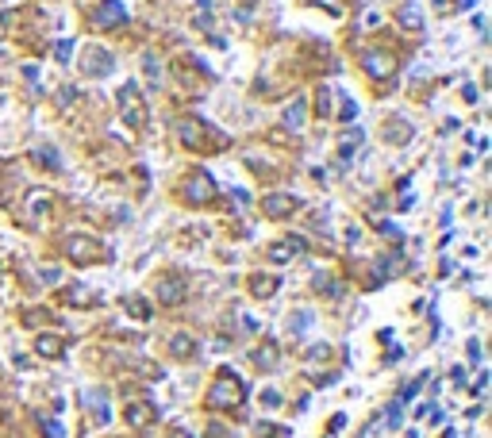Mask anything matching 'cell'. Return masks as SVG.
Segmentation results:
<instances>
[{
    "label": "cell",
    "mask_w": 492,
    "mask_h": 438,
    "mask_svg": "<svg viewBox=\"0 0 492 438\" xmlns=\"http://www.w3.org/2000/svg\"><path fill=\"white\" fill-rule=\"evenodd\" d=\"M177 139H181V146L192 150V154H219V150L231 146V139H227L223 131H216V127H208L201 116L177 119Z\"/></svg>",
    "instance_id": "6da1fadb"
},
{
    "label": "cell",
    "mask_w": 492,
    "mask_h": 438,
    "mask_svg": "<svg viewBox=\"0 0 492 438\" xmlns=\"http://www.w3.org/2000/svg\"><path fill=\"white\" fill-rule=\"evenodd\" d=\"M354 116H358V104H354L350 96H342V112H339V119H342V124H350Z\"/></svg>",
    "instance_id": "484cf974"
},
{
    "label": "cell",
    "mask_w": 492,
    "mask_h": 438,
    "mask_svg": "<svg viewBox=\"0 0 492 438\" xmlns=\"http://www.w3.org/2000/svg\"><path fill=\"white\" fill-rule=\"evenodd\" d=\"M358 142H362V131H346V135H342V142H339V158H342V162H350V158H354Z\"/></svg>",
    "instance_id": "7402d4cb"
},
{
    "label": "cell",
    "mask_w": 492,
    "mask_h": 438,
    "mask_svg": "<svg viewBox=\"0 0 492 438\" xmlns=\"http://www.w3.org/2000/svg\"><path fill=\"white\" fill-rule=\"evenodd\" d=\"M277 357H281L277 354V342H262V346L254 350V365H258V369H273Z\"/></svg>",
    "instance_id": "ffe728a7"
},
{
    "label": "cell",
    "mask_w": 492,
    "mask_h": 438,
    "mask_svg": "<svg viewBox=\"0 0 492 438\" xmlns=\"http://www.w3.org/2000/svg\"><path fill=\"white\" fill-rule=\"evenodd\" d=\"M216 196H219V185H216V177H208L204 169H196V174L185 177V185H181V200H185V204L204 208V204H212Z\"/></svg>",
    "instance_id": "5b68a950"
},
{
    "label": "cell",
    "mask_w": 492,
    "mask_h": 438,
    "mask_svg": "<svg viewBox=\"0 0 492 438\" xmlns=\"http://www.w3.org/2000/svg\"><path fill=\"white\" fill-rule=\"evenodd\" d=\"M308 357H312V362H323V357H331V350H327V346H312Z\"/></svg>",
    "instance_id": "f546056e"
},
{
    "label": "cell",
    "mask_w": 492,
    "mask_h": 438,
    "mask_svg": "<svg viewBox=\"0 0 492 438\" xmlns=\"http://www.w3.org/2000/svg\"><path fill=\"white\" fill-rule=\"evenodd\" d=\"M396 24H400L404 31H419V27H423V12H419L416 4H400V8H396Z\"/></svg>",
    "instance_id": "2e32d148"
},
{
    "label": "cell",
    "mask_w": 492,
    "mask_h": 438,
    "mask_svg": "<svg viewBox=\"0 0 492 438\" xmlns=\"http://www.w3.org/2000/svg\"><path fill=\"white\" fill-rule=\"evenodd\" d=\"M54 208V196L46 189H35L31 196H27V219L31 224H39V219H46V212Z\"/></svg>",
    "instance_id": "4fadbf2b"
},
{
    "label": "cell",
    "mask_w": 492,
    "mask_h": 438,
    "mask_svg": "<svg viewBox=\"0 0 492 438\" xmlns=\"http://www.w3.org/2000/svg\"><path fill=\"white\" fill-rule=\"evenodd\" d=\"M242 4H258V0H242Z\"/></svg>",
    "instance_id": "d6a6232c"
},
{
    "label": "cell",
    "mask_w": 492,
    "mask_h": 438,
    "mask_svg": "<svg viewBox=\"0 0 492 438\" xmlns=\"http://www.w3.org/2000/svg\"><path fill=\"white\" fill-rule=\"evenodd\" d=\"M262 212H266L269 219H289V215L300 212V200L289 196V192H269V196L262 200Z\"/></svg>",
    "instance_id": "9c48e42d"
},
{
    "label": "cell",
    "mask_w": 492,
    "mask_h": 438,
    "mask_svg": "<svg viewBox=\"0 0 492 438\" xmlns=\"http://www.w3.org/2000/svg\"><path fill=\"white\" fill-rule=\"evenodd\" d=\"M362 66H366V74L373 77V81H389L392 74H396V54L392 50H366V58H362Z\"/></svg>",
    "instance_id": "52a82bcc"
},
{
    "label": "cell",
    "mask_w": 492,
    "mask_h": 438,
    "mask_svg": "<svg viewBox=\"0 0 492 438\" xmlns=\"http://www.w3.org/2000/svg\"><path fill=\"white\" fill-rule=\"evenodd\" d=\"M262 404H266V407H277V404H281V396H277V392L269 389V392H262Z\"/></svg>",
    "instance_id": "4dcf8cb0"
},
{
    "label": "cell",
    "mask_w": 492,
    "mask_h": 438,
    "mask_svg": "<svg viewBox=\"0 0 492 438\" xmlns=\"http://www.w3.org/2000/svg\"><path fill=\"white\" fill-rule=\"evenodd\" d=\"M124 19H127V8L119 0H101V4L92 8L89 24L96 27V31H112V27H124Z\"/></svg>",
    "instance_id": "8992f818"
},
{
    "label": "cell",
    "mask_w": 492,
    "mask_h": 438,
    "mask_svg": "<svg viewBox=\"0 0 492 438\" xmlns=\"http://www.w3.org/2000/svg\"><path fill=\"white\" fill-rule=\"evenodd\" d=\"M112 69H116V62H112V54L104 47H89L81 58V74L85 77H108Z\"/></svg>",
    "instance_id": "ba28073f"
},
{
    "label": "cell",
    "mask_w": 492,
    "mask_h": 438,
    "mask_svg": "<svg viewBox=\"0 0 492 438\" xmlns=\"http://www.w3.org/2000/svg\"><path fill=\"white\" fill-rule=\"evenodd\" d=\"M119 116L127 119V127H135V131H142L146 127V119H151V108H146V96H142V89L135 81H127L124 89H119Z\"/></svg>",
    "instance_id": "3957f363"
},
{
    "label": "cell",
    "mask_w": 492,
    "mask_h": 438,
    "mask_svg": "<svg viewBox=\"0 0 492 438\" xmlns=\"http://www.w3.org/2000/svg\"><path fill=\"white\" fill-rule=\"evenodd\" d=\"M246 285H251V296L254 300H269L277 289H281V277H277V273H254Z\"/></svg>",
    "instance_id": "8fae6325"
},
{
    "label": "cell",
    "mask_w": 492,
    "mask_h": 438,
    "mask_svg": "<svg viewBox=\"0 0 492 438\" xmlns=\"http://www.w3.org/2000/svg\"><path fill=\"white\" fill-rule=\"evenodd\" d=\"M169 350H173V357H192L196 354V339H192V335H173Z\"/></svg>",
    "instance_id": "44dd1931"
},
{
    "label": "cell",
    "mask_w": 492,
    "mask_h": 438,
    "mask_svg": "<svg viewBox=\"0 0 492 438\" xmlns=\"http://www.w3.org/2000/svg\"><path fill=\"white\" fill-rule=\"evenodd\" d=\"M69 54H74V42H69V39H62L58 47H54V58H58L62 66H66V62H69Z\"/></svg>",
    "instance_id": "83f0119b"
},
{
    "label": "cell",
    "mask_w": 492,
    "mask_h": 438,
    "mask_svg": "<svg viewBox=\"0 0 492 438\" xmlns=\"http://www.w3.org/2000/svg\"><path fill=\"white\" fill-rule=\"evenodd\" d=\"M242 396H246V385L231 369H219V377L212 380V389H208V404L219 407V412H235L242 404Z\"/></svg>",
    "instance_id": "7a4b0ae2"
},
{
    "label": "cell",
    "mask_w": 492,
    "mask_h": 438,
    "mask_svg": "<svg viewBox=\"0 0 492 438\" xmlns=\"http://www.w3.org/2000/svg\"><path fill=\"white\" fill-rule=\"evenodd\" d=\"M142 66H146V77H154V81H158L162 66H158V58H154V54H151V58H146V62H142Z\"/></svg>",
    "instance_id": "f1b7e54d"
},
{
    "label": "cell",
    "mask_w": 492,
    "mask_h": 438,
    "mask_svg": "<svg viewBox=\"0 0 492 438\" xmlns=\"http://www.w3.org/2000/svg\"><path fill=\"white\" fill-rule=\"evenodd\" d=\"M304 250V239H296V235H289V239H277L273 246H269V258H273L277 265H285V262H292V258Z\"/></svg>",
    "instance_id": "7c38bea8"
},
{
    "label": "cell",
    "mask_w": 492,
    "mask_h": 438,
    "mask_svg": "<svg viewBox=\"0 0 492 438\" xmlns=\"http://www.w3.org/2000/svg\"><path fill=\"white\" fill-rule=\"evenodd\" d=\"M42 430H46V438H66V430H62V423H54V419H46V415H42Z\"/></svg>",
    "instance_id": "4316f807"
},
{
    "label": "cell",
    "mask_w": 492,
    "mask_h": 438,
    "mask_svg": "<svg viewBox=\"0 0 492 438\" xmlns=\"http://www.w3.org/2000/svg\"><path fill=\"white\" fill-rule=\"evenodd\" d=\"M384 139L389 142H408L412 139V124H396V119H392V124L384 127Z\"/></svg>",
    "instance_id": "cb8c5ba5"
},
{
    "label": "cell",
    "mask_w": 492,
    "mask_h": 438,
    "mask_svg": "<svg viewBox=\"0 0 492 438\" xmlns=\"http://www.w3.org/2000/svg\"><path fill=\"white\" fill-rule=\"evenodd\" d=\"M62 254L74 265H89V262H104V258H108V246H101V239H92V235H69V239L62 242Z\"/></svg>",
    "instance_id": "277c9868"
},
{
    "label": "cell",
    "mask_w": 492,
    "mask_h": 438,
    "mask_svg": "<svg viewBox=\"0 0 492 438\" xmlns=\"http://www.w3.org/2000/svg\"><path fill=\"white\" fill-rule=\"evenodd\" d=\"M461 96H466L469 104H473V100H477V89H473V85H461Z\"/></svg>",
    "instance_id": "1f68e13d"
},
{
    "label": "cell",
    "mask_w": 492,
    "mask_h": 438,
    "mask_svg": "<svg viewBox=\"0 0 492 438\" xmlns=\"http://www.w3.org/2000/svg\"><path fill=\"white\" fill-rule=\"evenodd\" d=\"M92 289H85V285H69V289H62V304L69 308H92Z\"/></svg>",
    "instance_id": "9a60e30c"
},
{
    "label": "cell",
    "mask_w": 492,
    "mask_h": 438,
    "mask_svg": "<svg viewBox=\"0 0 492 438\" xmlns=\"http://www.w3.org/2000/svg\"><path fill=\"white\" fill-rule=\"evenodd\" d=\"M154 415H158V412H154L151 404H131V407H127V423H131V427H151Z\"/></svg>",
    "instance_id": "d6986e66"
},
{
    "label": "cell",
    "mask_w": 492,
    "mask_h": 438,
    "mask_svg": "<svg viewBox=\"0 0 492 438\" xmlns=\"http://www.w3.org/2000/svg\"><path fill=\"white\" fill-rule=\"evenodd\" d=\"M316 116L331 119V89H327V85H319V89H316Z\"/></svg>",
    "instance_id": "603a6c76"
},
{
    "label": "cell",
    "mask_w": 492,
    "mask_h": 438,
    "mask_svg": "<svg viewBox=\"0 0 492 438\" xmlns=\"http://www.w3.org/2000/svg\"><path fill=\"white\" fill-rule=\"evenodd\" d=\"M31 162H35V166H42V169H62V154L54 146H35Z\"/></svg>",
    "instance_id": "e0dca14e"
},
{
    "label": "cell",
    "mask_w": 492,
    "mask_h": 438,
    "mask_svg": "<svg viewBox=\"0 0 492 438\" xmlns=\"http://www.w3.org/2000/svg\"><path fill=\"white\" fill-rule=\"evenodd\" d=\"M304 119H308V100H304V96H296L289 108H285L281 124L289 127V131H300V127H304Z\"/></svg>",
    "instance_id": "5bb4252c"
},
{
    "label": "cell",
    "mask_w": 492,
    "mask_h": 438,
    "mask_svg": "<svg viewBox=\"0 0 492 438\" xmlns=\"http://www.w3.org/2000/svg\"><path fill=\"white\" fill-rule=\"evenodd\" d=\"M127 312H131L135 319H151V304H146L142 296H131V300H127Z\"/></svg>",
    "instance_id": "d4e9b609"
},
{
    "label": "cell",
    "mask_w": 492,
    "mask_h": 438,
    "mask_svg": "<svg viewBox=\"0 0 492 438\" xmlns=\"http://www.w3.org/2000/svg\"><path fill=\"white\" fill-rule=\"evenodd\" d=\"M154 292H158V304H166V308L181 304V300H185V277H177V273H166Z\"/></svg>",
    "instance_id": "30bf717a"
},
{
    "label": "cell",
    "mask_w": 492,
    "mask_h": 438,
    "mask_svg": "<svg viewBox=\"0 0 492 438\" xmlns=\"http://www.w3.org/2000/svg\"><path fill=\"white\" fill-rule=\"evenodd\" d=\"M35 350H39L42 357H62L66 342H62V335H39V339H35Z\"/></svg>",
    "instance_id": "ac0fdd59"
}]
</instances>
